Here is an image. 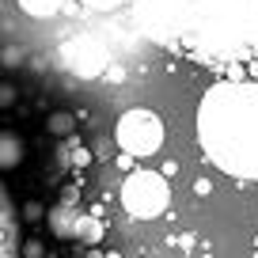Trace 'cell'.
<instances>
[{"mask_svg": "<svg viewBox=\"0 0 258 258\" xmlns=\"http://www.w3.org/2000/svg\"><path fill=\"white\" fill-rule=\"evenodd\" d=\"M23 163V137H19L16 129H4L0 133V167L12 171Z\"/></svg>", "mask_w": 258, "mask_h": 258, "instance_id": "obj_7", "label": "cell"}, {"mask_svg": "<svg viewBox=\"0 0 258 258\" xmlns=\"http://www.w3.org/2000/svg\"><path fill=\"white\" fill-rule=\"evenodd\" d=\"M198 145L224 175L258 178V80H220L205 91Z\"/></svg>", "mask_w": 258, "mask_h": 258, "instance_id": "obj_1", "label": "cell"}, {"mask_svg": "<svg viewBox=\"0 0 258 258\" xmlns=\"http://www.w3.org/2000/svg\"><path fill=\"white\" fill-rule=\"evenodd\" d=\"M49 228H53L61 239H80V243H99V235H103V224H99V213H91V217H84V209H76V205H57L53 213H49Z\"/></svg>", "mask_w": 258, "mask_h": 258, "instance_id": "obj_4", "label": "cell"}, {"mask_svg": "<svg viewBox=\"0 0 258 258\" xmlns=\"http://www.w3.org/2000/svg\"><path fill=\"white\" fill-rule=\"evenodd\" d=\"M19 57H23V53H19L16 46H8V49H4V69H16V64H19Z\"/></svg>", "mask_w": 258, "mask_h": 258, "instance_id": "obj_14", "label": "cell"}, {"mask_svg": "<svg viewBox=\"0 0 258 258\" xmlns=\"http://www.w3.org/2000/svg\"><path fill=\"white\" fill-rule=\"evenodd\" d=\"M121 205L133 220H156L163 217V209L171 205V186L163 171H129L121 182Z\"/></svg>", "mask_w": 258, "mask_h": 258, "instance_id": "obj_2", "label": "cell"}, {"mask_svg": "<svg viewBox=\"0 0 258 258\" xmlns=\"http://www.w3.org/2000/svg\"><path fill=\"white\" fill-rule=\"evenodd\" d=\"M88 258H103V254H99V250H91V254H88Z\"/></svg>", "mask_w": 258, "mask_h": 258, "instance_id": "obj_17", "label": "cell"}, {"mask_svg": "<svg viewBox=\"0 0 258 258\" xmlns=\"http://www.w3.org/2000/svg\"><path fill=\"white\" fill-rule=\"evenodd\" d=\"M42 213H46V209H42V202H27V205H23V220H27V224L42 220Z\"/></svg>", "mask_w": 258, "mask_h": 258, "instance_id": "obj_11", "label": "cell"}, {"mask_svg": "<svg viewBox=\"0 0 258 258\" xmlns=\"http://www.w3.org/2000/svg\"><path fill=\"white\" fill-rule=\"evenodd\" d=\"M64 64L73 69L76 76H99L106 64V49L95 38H76L64 46Z\"/></svg>", "mask_w": 258, "mask_h": 258, "instance_id": "obj_5", "label": "cell"}, {"mask_svg": "<svg viewBox=\"0 0 258 258\" xmlns=\"http://www.w3.org/2000/svg\"><path fill=\"white\" fill-rule=\"evenodd\" d=\"M23 258H46V247H42L38 239H27L23 243Z\"/></svg>", "mask_w": 258, "mask_h": 258, "instance_id": "obj_12", "label": "cell"}, {"mask_svg": "<svg viewBox=\"0 0 258 258\" xmlns=\"http://www.w3.org/2000/svg\"><path fill=\"white\" fill-rule=\"evenodd\" d=\"M0 103H4V106L16 103V88H12V84H4V88H0Z\"/></svg>", "mask_w": 258, "mask_h": 258, "instance_id": "obj_15", "label": "cell"}, {"mask_svg": "<svg viewBox=\"0 0 258 258\" xmlns=\"http://www.w3.org/2000/svg\"><path fill=\"white\" fill-rule=\"evenodd\" d=\"M114 137H118L121 152L129 156H156L163 148V121L156 118L152 110L137 106V110H125L118 118V129H114Z\"/></svg>", "mask_w": 258, "mask_h": 258, "instance_id": "obj_3", "label": "cell"}, {"mask_svg": "<svg viewBox=\"0 0 258 258\" xmlns=\"http://www.w3.org/2000/svg\"><path fill=\"white\" fill-rule=\"evenodd\" d=\"M118 167L125 171V175H129V171H137V156H129V152H121V156H118Z\"/></svg>", "mask_w": 258, "mask_h": 258, "instance_id": "obj_13", "label": "cell"}, {"mask_svg": "<svg viewBox=\"0 0 258 258\" xmlns=\"http://www.w3.org/2000/svg\"><path fill=\"white\" fill-rule=\"evenodd\" d=\"M209 190H213L209 178H198V182H194V194H198V198H209Z\"/></svg>", "mask_w": 258, "mask_h": 258, "instance_id": "obj_16", "label": "cell"}, {"mask_svg": "<svg viewBox=\"0 0 258 258\" xmlns=\"http://www.w3.org/2000/svg\"><path fill=\"white\" fill-rule=\"evenodd\" d=\"M0 213H4V258H23V243H19V217L12 205V194L0 198Z\"/></svg>", "mask_w": 258, "mask_h": 258, "instance_id": "obj_6", "label": "cell"}, {"mask_svg": "<svg viewBox=\"0 0 258 258\" xmlns=\"http://www.w3.org/2000/svg\"><path fill=\"white\" fill-rule=\"evenodd\" d=\"M84 4H88L91 12H114V8H121L125 0H84Z\"/></svg>", "mask_w": 258, "mask_h": 258, "instance_id": "obj_10", "label": "cell"}, {"mask_svg": "<svg viewBox=\"0 0 258 258\" xmlns=\"http://www.w3.org/2000/svg\"><path fill=\"white\" fill-rule=\"evenodd\" d=\"M16 4H19L31 19H53L57 12L64 8V0H16Z\"/></svg>", "mask_w": 258, "mask_h": 258, "instance_id": "obj_8", "label": "cell"}, {"mask_svg": "<svg viewBox=\"0 0 258 258\" xmlns=\"http://www.w3.org/2000/svg\"><path fill=\"white\" fill-rule=\"evenodd\" d=\"M46 129L53 133V137H73V129H76V118H73V114H64V110H57V114H49Z\"/></svg>", "mask_w": 258, "mask_h": 258, "instance_id": "obj_9", "label": "cell"}]
</instances>
